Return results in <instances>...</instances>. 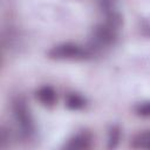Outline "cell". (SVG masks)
I'll list each match as a JSON object with an SVG mask.
<instances>
[{"mask_svg":"<svg viewBox=\"0 0 150 150\" xmlns=\"http://www.w3.org/2000/svg\"><path fill=\"white\" fill-rule=\"evenodd\" d=\"M132 146L150 149V131H146V132L137 135L132 141Z\"/></svg>","mask_w":150,"mask_h":150,"instance_id":"7","label":"cell"},{"mask_svg":"<svg viewBox=\"0 0 150 150\" xmlns=\"http://www.w3.org/2000/svg\"><path fill=\"white\" fill-rule=\"evenodd\" d=\"M117 29L118 28H116L115 26L108 22L97 26L93 33V43L95 45V47H102L112 43L116 38Z\"/></svg>","mask_w":150,"mask_h":150,"instance_id":"3","label":"cell"},{"mask_svg":"<svg viewBox=\"0 0 150 150\" xmlns=\"http://www.w3.org/2000/svg\"><path fill=\"white\" fill-rule=\"evenodd\" d=\"M136 111L141 116H150V102H145V103L139 104L137 107Z\"/></svg>","mask_w":150,"mask_h":150,"instance_id":"9","label":"cell"},{"mask_svg":"<svg viewBox=\"0 0 150 150\" xmlns=\"http://www.w3.org/2000/svg\"><path fill=\"white\" fill-rule=\"evenodd\" d=\"M13 112H14V117L15 121L18 123V125L21 129V132L26 136V137H30L34 134L35 127H34V122L32 118V115L29 112V109L26 104V102L22 98H16L13 102Z\"/></svg>","mask_w":150,"mask_h":150,"instance_id":"1","label":"cell"},{"mask_svg":"<svg viewBox=\"0 0 150 150\" xmlns=\"http://www.w3.org/2000/svg\"><path fill=\"white\" fill-rule=\"evenodd\" d=\"M118 141H120V129L117 127H112L108 136V148L109 149L116 148L118 144Z\"/></svg>","mask_w":150,"mask_h":150,"instance_id":"8","label":"cell"},{"mask_svg":"<svg viewBox=\"0 0 150 150\" xmlns=\"http://www.w3.org/2000/svg\"><path fill=\"white\" fill-rule=\"evenodd\" d=\"M90 143H91V138L88 134H79L74 136L71 139H69V142L64 145V148L70 150L87 149L90 146Z\"/></svg>","mask_w":150,"mask_h":150,"instance_id":"4","label":"cell"},{"mask_svg":"<svg viewBox=\"0 0 150 150\" xmlns=\"http://www.w3.org/2000/svg\"><path fill=\"white\" fill-rule=\"evenodd\" d=\"M50 59L55 60H79L90 56L89 49L82 48L73 43H62L52 48L48 53Z\"/></svg>","mask_w":150,"mask_h":150,"instance_id":"2","label":"cell"},{"mask_svg":"<svg viewBox=\"0 0 150 150\" xmlns=\"http://www.w3.org/2000/svg\"><path fill=\"white\" fill-rule=\"evenodd\" d=\"M36 97L39 98V101L43 104V105H53L54 102H55V98H56V95H55V91L52 87L49 86H45V87H41L38 91H36Z\"/></svg>","mask_w":150,"mask_h":150,"instance_id":"5","label":"cell"},{"mask_svg":"<svg viewBox=\"0 0 150 150\" xmlns=\"http://www.w3.org/2000/svg\"><path fill=\"white\" fill-rule=\"evenodd\" d=\"M66 104L69 109L71 110H79L81 108L84 107L86 104V101L83 100L82 96H80L79 94H69L67 96V100H66Z\"/></svg>","mask_w":150,"mask_h":150,"instance_id":"6","label":"cell"}]
</instances>
